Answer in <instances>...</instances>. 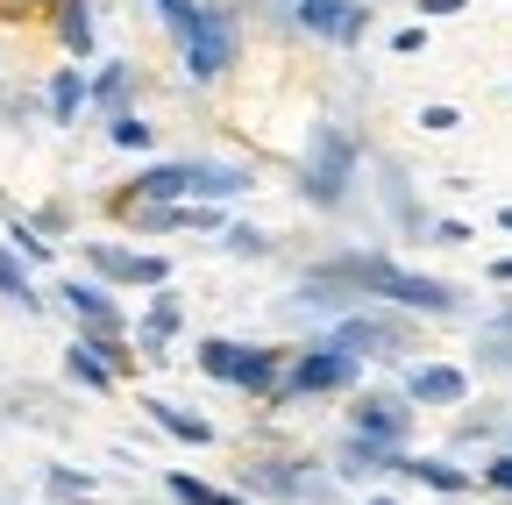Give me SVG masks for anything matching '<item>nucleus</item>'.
I'll list each match as a JSON object with an SVG mask.
<instances>
[{"instance_id":"nucleus-23","label":"nucleus","mask_w":512,"mask_h":505,"mask_svg":"<svg viewBox=\"0 0 512 505\" xmlns=\"http://www.w3.org/2000/svg\"><path fill=\"white\" fill-rule=\"evenodd\" d=\"M498 221H505V228H512V207H505V214H498Z\"/></svg>"},{"instance_id":"nucleus-18","label":"nucleus","mask_w":512,"mask_h":505,"mask_svg":"<svg viewBox=\"0 0 512 505\" xmlns=\"http://www.w3.org/2000/svg\"><path fill=\"white\" fill-rule=\"evenodd\" d=\"M171 498H185V505H221L207 484H192V477H171Z\"/></svg>"},{"instance_id":"nucleus-17","label":"nucleus","mask_w":512,"mask_h":505,"mask_svg":"<svg viewBox=\"0 0 512 505\" xmlns=\"http://www.w3.org/2000/svg\"><path fill=\"white\" fill-rule=\"evenodd\" d=\"M178 328V299H157V313H150V328H143V342H164Z\"/></svg>"},{"instance_id":"nucleus-14","label":"nucleus","mask_w":512,"mask_h":505,"mask_svg":"<svg viewBox=\"0 0 512 505\" xmlns=\"http://www.w3.org/2000/svg\"><path fill=\"white\" fill-rule=\"evenodd\" d=\"M64 43H72L79 57L93 50V22H86V8H79V0H72V8H64Z\"/></svg>"},{"instance_id":"nucleus-12","label":"nucleus","mask_w":512,"mask_h":505,"mask_svg":"<svg viewBox=\"0 0 512 505\" xmlns=\"http://www.w3.org/2000/svg\"><path fill=\"white\" fill-rule=\"evenodd\" d=\"M79 107H86V79H79V72H64V79L50 86V114H57V121H72Z\"/></svg>"},{"instance_id":"nucleus-5","label":"nucleus","mask_w":512,"mask_h":505,"mask_svg":"<svg viewBox=\"0 0 512 505\" xmlns=\"http://www.w3.org/2000/svg\"><path fill=\"white\" fill-rule=\"evenodd\" d=\"M349 377H356V363H349L342 349H320V356H306V363L292 370V385H299V392H328V385H349Z\"/></svg>"},{"instance_id":"nucleus-11","label":"nucleus","mask_w":512,"mask_h":505,"mask_svg":"<svg viewBox=\"0 0 512 505\" xmlns=\"http://www.w3.org/2000/svg\"><path fill=\"white\" fill-rule=\"evenodd\" d=\"M228 377H235V385H249V392H264V385H271V356H264V349H235V370H228Z\"/></svg>"},{"instance_id":"nucleus-2","label":"nucleus","mask_w":512,"mask_h":505,"mask_svg":"<svg viewBox=\"0 0 512 505\" xmlns=\"http://www.w3.org/2000/svg\"><path fill=\"white\" fill-rule=\"evenodd\" d=\"M342 278H356V285H370V292H384V299H399V306H427V313H441L448 299V285H434V278H413V271H392V264H342Z\"/></svg>"},{"instance_id":"nucleus-13","label":"nucleus","mask_w":512,"mask_h":505,"mask_svg":"<svg viewBox=\"0 0 512 505\" xmlns=\"http://www.w3.org/2000/svg\"><path fill=\"white\" fill-rule=\"evenodd\" d=\"M0 292H8L15 306H36V292H29V278H22V264L8 257V249H0Z\"/></svg>"},{"instance_id":"nucleus-8","label":"nucleus","mask_w":512,"mask_h":505,"mask_svg":"<svg viewBox=\"0 0 512 505\" xmlns=\"http://www.w3.org/2000/svg\"><path fill=\"white\" fill-rule=\"evenodd\" d=\"M136 193H143V200H178V193H192V164H157V171H143Z\"/></svg>"},{"instance_id":"nucleus-3","label":"nucleus","mask_w":512,"mask_h":505,"mask_svg":"<svg viewBox=\"0 0 512 505\" xmlns=\"http://www.w3.org/2000/svg\"><path fill=\"white\" fill-rule=\"evenodd\" d=\"M349 136H320L313 143V164H306V193L328 207V200H342V178H349Z\"/></svg>"},{"instance_id":"nucleus-9","label":"nucleus","mask_w":512,"mask_h":505,"mask_svg":"<svg viewBox=\"0 0 512 505\" xmlns=\"http://www.w3.org/2000/svg\"><path fill=\"white\" fill-rule=\"evenodd\" d=\"M64 306L86 313L93 328H114V306H107V292H100V285H79V278H72V285H64Z\"/></svg>"},{"instance_id":"nucleus-4","label":"nucleus","mask_w":512,"mask_h":505,"mask_svg":"<svg viewBox=\"0 0 512 505\" xmlns=\"http://www.w3.org/2000/svg\"><path fill=\"white\" fill-rule=\"evenodd\" d=\"M86 257H93V271H107V278H143V285H164V264H157V257H128V249H114V242H93Z\"/></svg>"},{"instance_id":"nucleus-21","label":"nucleus","mask_w":512,"mask_h":505,"mask_svg":"<svg viewBox=\"0 0 512 505\" xmlns=\"http://www.w3.org/2000/svg\"><path fill=\"white\" fill-rule=\"evenodd\" d=\"M15 242H22V257H50L43 235H36V228H22V221H15Z\"/></svg>"},{"instance_id":"nucleus-1","label":"nucleus","mask_w":512,"mask_h":505,"mask_svg":"<svg viewBox=\"0 0 512 505\" xmlns=\"http://www.w3.org/2000/svg\"><path fill=\"white\" fill-rule=\"evenodd\" d=\"M164 15H171V29H178V43H185L192 79H221L228 57H235V29H228L214 8H200V0H164Z\"/></svg>"},{"instance_id":"nucleus-24","label":"nucleus","mask_w":512,"mask_h":505,"mask_svg":"<svg viewBox=\"0 0 512 505\" xmlns=\"http://www.w3.org/2000/svg\"><path fill=\"white\" fill-rule=\"evenodd\" d=\"M370 505H392V498H370Z\"/></svg>"},{"instance_id":"nucleus-25","label":"nucleus","mask_w":512,"mask_h":505,"mask_svg":"<svg viewBox=\"0 0 512 505\" xmlns=\"http://www.w3.org/2000/svg\"><path fill=\"white\" fill-rule=\"evenodd\" d=\"M221 505H235V498H221Z\"/></svg>"},{"instance_id":"nucleus-7","label":"nucleus","mask_w":512,"mask_h":505,"mask_svg":"<svg viewBox=\"0 0 512 505\" xmlns=\"http://www.w3.org/2000/svg\"><path fill=\"white\" fill-rule=\"evenodd\" d=\"M420 406H456L463 399V370H413V385H406Z\"/></svg>"},{"instance_id":"nucleus-6","label":"nucleus","mask_w":512,"mask_h":505,"mask_svg":"<svg viewBox=\"0 0 512 505\" xmlns=\"http://www.w3.org/2000/svg\"><path fill=\"white\" fill-rule=\"evenodd\" d=\"M299 22L313 36H356L363 29V15L349 8V0H299Z\"/></svg>"},{"instance_id":"nucleus-19","label":"nucleus","mask_w":512,"mask_h":505,"mask_svg":"<svg viewBox=\"0 0 512 505\" xmlns=\"http://www.w3.org/2000/svg\"><path fill=\"white\" fill-rule=\"evenodd\" d=\"M114 143L121 150H150V129H143V121H114Z\"/></svg>"},{"instance_id":"nucleus-22","label":"nucleus","mask_w":512,"mask_h":505,"mask_svg":"<svg viewBox=\"0 0 512 505\" xmlns=\"http://www.w3.org/2000/svg\"><path fill=\"white\" fill-rule=\"evenodd\" d=\"M491 477H498V484H505V491H512V463H498V470H491Z\"/></svg>"},{"instance_id":"nucleus-15","label":"nucleus","mask_w":512,"mask_h":505,"mask_svg":"<svg viewBox=\"0 0 512 505\" xmlns=\"http://www.w3.org/2000/svg\"><path fill=\"white\" fill-rule=\"evenodd\" d=\"M157 420H164V427H171L178 441H207V434H214L207 420H192V413H171V406H157Z\"/></svg>"},{"instance_id":"nucleus-16","label":"nucleus","mask_w":512,"mask_h":505,"mask_svg":"<svg viewBox=\"0 0 512 505\" xmlns=\"http://www.w3.org/2000/svg\"><path fill=\"white\" fill-rule=\"evenodd\" d=\"M413 477H420V484H434V491H463V484H470L463 470H448V463H413Z\"/></svg>"},{"instance_id":"nucleus-10","label":"nucleus","mask_w":512,"mask_h":505,"mask_svg":"<svg viewBox=\"0 0 512 505\" xmlns=\"http://www.w3.org/2000/svg\"><path fill=\"white\" fill-rule=\"evenodd\" d=\"M356 427H363L370 441H392V434H399L406 420H399V406H392V399H370V406L356 413Z\"/></svg>"},{"instance_id":"nucleus-20","label":"nucleus","mask_w":512,"mask_h":505,"mask_svg":"<svg viewBox=\"0 0 512 505\" xmlns=\"http://www.w3.org/2000/svg\"><path fill=\"white\" fill-rule=\"evenodd\" d=\"M200 363H207L214 377H228V370H235V349H228V342H207V349H200Z\"/></svg>"}]
</instances>
